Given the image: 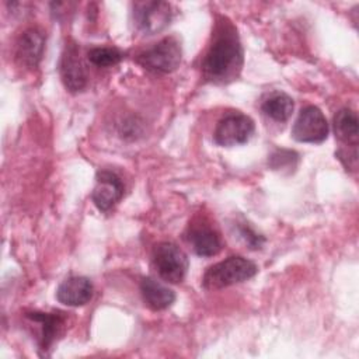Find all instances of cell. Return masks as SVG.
<instances>
[{
	"instance_id": "obj_12",
	"label": "cell",
	"mask_w": 359,
	"mask_h": 359,
	"mask_svg": "<svg viewBox=\"0 0 359 359\" xmlns=\"http://www.w3.org/2000/svg\"><path fill=\"white\" fill-rule=\"evenodd\" d=\"M45 49V35L38 28H29L22 32L15 46L18 62L27 67H35Z\"/></svg>"
},
{
	"instance_id": "obj_11",
	"label": "cell",
	"mask_w": 359,
	"mask_h": 359,
	"mask_svg": "<svg viewBox=\"0 0 359 359\" xmlns=\"http://www.w3.org/2000/svg\"><path fill=\"white\" fill-rule=\"evenodd\" d=\"M93 283L86 276H70L65 279L56 289L59 303L70 307H80L93 299Z\"/></svg>"
},
{
	"instance_id": "obj_19",
	"label": "cell",
	"mask_w": 359,
	"mask_h": 359,
	"mask_svg": "<svg viewBox=\"0 0 359 359\" xmlns=\"http://www.w3.org/2000/svg\"><path fill=\"white\" fill-rule=\"evenodd\" d=\"M238 233L240 236L244 238V241L250 245V248L258 250L262 247V244L265 243L264 236L258 234L248 223H238Z\"/></svg>"
},
{
	"instance_id": "obj_16",
	"label": "cell",
	"mask_w": 359,
	"mask_h": 359,
	"mask_svg": "<svg viewBox=\"0 0 359 359\" xmlns=\"http://www.w3.org/2000/svg\"><path fill=\"white\" fill-rule=\"evenodd\" d=\"M293 108H294V102L292 97L287 95L286 93H279V91L268 95L261 105L262 112L276 122H286L292 116Z\"/></svg>"
},
{
	"instance_id": "obj_13",
	"label": "cell",
	"mask_w": 359,
	"mask_h": 359,
	"mask_svg": "<svg viewBox=\"0 0 359 359\" xmlns=\"http://www.w3.org/2000/svg\"><path fill=\"white\" fill-rule=\"evenodd\" d=\"M27 317L39 324L41 328V337H39V348L42 351H48L57 335H60L66 316L62 311H53V313H42V311H31L27 313Z\"/></svg>"
},
{
	"instance_id": "obj_7",
	"label": "cell",
	"mask_w": 359,
	"mask_h": 359,
	"mask_svg": "<svg viewBox=\"0 0 359 359\" xmlns=\"http://www.w3.org/2000/svg\"><path fill=\"white\" fill-rule=\"evenodd\" d=\"M330 133L327 118L316 105H307L300 112L292 128V136L302 143H323Z\"/></svg>"
},
{
	"instance_id": "obj_14",
	"label": "cell",
	"mask_w": 359,
	"mask_h": 359,
	"mask_svg": "<svg viewBox=\"0 0 359 359\" xmlns=\"http://www.w3.org/2000/svg\"><path fill=\"white\" fill-rule=\"evenodd\" d=\"M140 293L146 306L154 311L165 310L175 302V293L168 286L153 278L142 279Z\"/></svg>"
},
{
	"instance_id": "obj_5",
	"label": "cell",
	"mask_w": 359,
	"mask_h": 359,
	"mask_svg": "<svg viewBox=\"0 0 359 359\" xmlns=\"http://www.w3.org/2000/svg\"><path fill=\"white\" fill-rule=\"evenodd\" d=\"M132 18L142 34L154 35L170 24L172 18L171 4L167 1H136L133 3Z\"/></svg>"
},
{
	"instance_id": "obj_4",
	"label": "cell",
	"mask_w": 359,
	"mask_h": 359,
	"mask_svg": "<svg viewBox=\"0 0 359 359\" xmlns=\"http://www.w3.org/2000/svg\"><path fill=\"white\" fill-rule=\"evenodd\" d=\"M153 265L161 279L170 283H180L184 280L188 271L187 254L174 243L163 241L153 248Z\"/></svg>"
},
{
	"instance_id": "obj_2",
	"label": "cell",
	"mask_w": 359,
	"mask_h": 359,
	"mask_svg": "<svg viewBox=\"0 0 359 359\" xmlns=\"http://www.w3.org/2000/svg\"><path fill=\"white\" fill-rule=\"evenodd\" d=\"M258 272V266L240 255H231L206 269L202 278V286L208 290L227 287L252 278Z\"/></svg>"
},
{
	"instance_id": "obj_10",
	"label": "cell",
	"mask_w": 359,
	"mask_h": 359,
	"mask_svg": "<svg viewBox=\"0 0 359 359\" xmlns=\"http://www.w3.org/2000/svg\"><path fill=\"white\" fill-rule=\"evenodd\" d=\"M123 189V184L115 172L101 170L97 172L91 199L101 212H107L122 198Z\"/></svg>"
},
{
	"instance_id": "obj_9",
	"label": "cell",
	"mask_w": 359,
	"mask_h": 359,
	"mask_svg": "<svg viewBox=\"0 0 359 359\" xmlns=\"http://www.w3.org/2000/svg\"><path fill=\"white\" fill-rule=\"evenodd\" d=\"M59 70L62 81L70 93H79L86 87L87 73L81 63L79 48L74 42H70L65 46Z\"/></svg>"
},
{
	"instance_id": "obj_15",
	"label": "cell",
	"mask_w": 359,
	"mask_h": 359,
	"mask_svg": "<svg viewBox=\"0 0 359 359\" xmlns=\"http://www.w3.org/2000/svg\"><path fill=\"white\" fill-rule=\"evenodd\" d=\"M358 115L349 109L342 108L334 116V130L335 136L345 143L348 147L356 149L358 146V136H359V126H358Z\"/></svg>"
},
{
	"instance_id": "obj_18",
	"label": "cell",
	"mask_w": 359,
	"mask_h": 359,
	"mask_svg": "<svg viewBox=\"0 0 359 359\" xmlns=\"http://www.w3.org/2000/svg\"><path fill=\"white\" fill-rule=\"evenodd\" d=\"M299 161V154L293 150H287V149H276L268 160V164L272 170L276 171H293L297 165Z\"/></svg>"
},
{
	"instance_id": "obj_8",
	"label": "cell",
	"mask_w": 359,
	"mask_h": 359,
	"mask_svg": "<svg viewBox=\"0 0 359 359\" xmlns=\"http://www.w3.org/2000/svg\"><path fill=\"white\" fill-rule=\"evenodd\" d=\"M188 243L199 257H213L220 252L223 241L220 233L205 219L194 220L185 233Z\"/></svg>"
},
{
	"instance_id": "obj_6",
	"label": "cell",
	"mask_w": 359,
	"mask_h": 359,
	"mask_svg": "<svg viewBox=\"0 0 359 359\" xmlns=\"http://www.w3.org/2000/svg\"><path fill=\"white\" fill-rule=\"evenodd\" d=\"M255 130L254 121L241 112L224 115L216 125L213 140L219 146L230 147L247 143Z\"/></svg>"
},
{
	"instance_id": "obj_1",
	"label": "cell",
	"mask_w": 359,
	"mask_h": 359,
	"mask_svg": "<svg viewBox=\"0 0 359 359\" xmlns=\"http://www.w3.org/2000/svg\"><path fill=\"white\" fill-rule=\"evenodd\" d=\"M243 67V46L236 28L230 21L216 25L212 43L202 63L206 80L212 83H229L234 80Z\"/></svg>"
},
{
	"instance_id": "obj_3",
	"label": "cell",
	"mask_w": 359,
	"mask_h": 359,
	"mask_svg": "<svg viewBox=\"0 0 359 359\" xmlns=\"http://www.w3.org/2000/svg\"><path fill=\"white\" fill-rule=\"evenodd\" d=\"M181 56L182 50L178 39L174 36H165L151 48L142 52L136 57V62L149 72L167 74L180 66Z\"/></svg>"
},
{
	"instance_id": "obj_17",
	"label": "cell",
	"mask_w": 359,
	"mask_h": 359,
	"mask_svg": "<svg viewBox=\"0 0 359 359\" xmlns=\"http://www.w3.org/2000/svg\"><path fill=\"white\" fill-rule=\"evenodd\" d=\"M87 57L90 63H93L97 67H109L114 65H118L123 57L125 53L116 48L109 46H98L88 50Z\"/></svg>"
}]
</instances>
